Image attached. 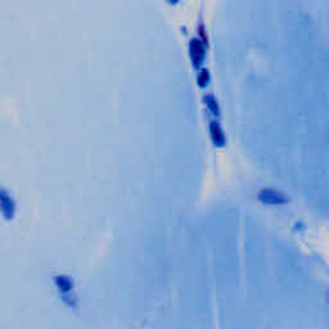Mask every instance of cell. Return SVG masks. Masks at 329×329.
Masks as SVG:
<instances>
[{
	"label": "cell",
	"mask_w": 329,
	"mask_h": 329,
	"mask_svg": "<svg viewBox=\"0 0 329 329\" xmlns=\"http://www.w3.org/2000/svg\"><path fill=\"white\" fill-rule=\"evenodd\" d=\"M57 287L60 288V292H70L71 291V282L67 279L66 276H58L57 278Z\"/></svg>",
	"instance_id": "1"
},
{
	"label": "cell",
	"mask_w": 329,
	"mask_h": 329,
	"mask_svg": "<svg viewBox=\"0 0 329 329\" xmlns=\"http://www.w3.org/2000/svg\"><path fill=\"white\" fill-rule=\"evenodd\" d=\"M1 205H3V212L4 215L7 217H10V213L8 209H13V203H12V201L9 200L7 197V194L5 193H3V197H1Z\"/></svg>",
	"instance_id": "2"
}]
</instances>
